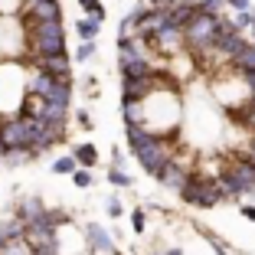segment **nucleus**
<instances>
[{"instance_id": "1", "label": "nucleus", "mask_w": 255, "mask_h": 255, "mask_svg": "<svg viewBox=\"0 0 255 255\" xmlns=\"http://www.w3.org/2000/svg\"><path fill=\"white\" fill-rule=\"evenodd\" d=\"M26 46L33 56H53L66 53V33H62V20H43V23H26Z\"/></svg>"}, {"instance_id": "2", "label": "nucleus", "mask_w": 255, "mask_h": 255, "mask_svg": "<svg viewBox=\"0 0 255 255\" xmlns=\"http://www.w3.org/2000/svg\"><path fill=\"white\" fill-rule=\"evenodd\" d=\"M183 200L193 203V206H213V203H219V196H223V190H219V183L213 180H200V177H187V183H183Z\"/></svg>"}, {"instance_id": "3", "label": "nucleus", "mask_w": 255, "mask_h": 255, "mask_svg": "<svg viewBox=\"0 0 255 255\" xmlns=\"http://www.w3.org/2000/svg\"><path fill=\"white\" fill-rule=\"evenodd\" d=\"M0 144L3 150H16V147H30V128H26V118H3L0 125Z\"/></svg>"}, {"instance_id": "4", "label": "nucleus", "mask_w": 255, "mask_h": 255, "mask_svg": "<svg viewBox=\"0 0 255 255\" xmlns=\"http://www.w3.org/2000/svg\"><path fill=\"white\" fill-rule=\"evenodd\" d=\"M213 33H216V13H203V10H196L193 20L187 23V43L213 46Z\"/></svg>"}, {"instance_id": "5", "label": "nucleus", "mask_w": 255, "mask_h": 255, "mask_svg": "<svg viewBox=\"0 0 255 255\" xmlns=\"http://www.w3.org/2000/svg\"><path fill=\"white\" fill-rule=\"evenodd\" d=\"M134 154H137V160H141V167L147 173H154V177H157L160 167L167 164V147H164V141H157L154 134H150L141 147H134Z\"/></svg>"}, {"instance_id": "6", "label": "nucleus", "mask_w": 255, "mask_h": 255, "mask_svg": "<svg viewBox=\"0 0 255 255\" xmlns=\"http://www.w3.org/2000/svg\"><path fill=\"white\" fill-rule=\"evenodd\" d=\"M43 20H62L59 0H33V3H26L23 23H43Z\"/></svg>"}, {"instance_id": "7", "label": "nucleus", "mask_w": 255, "mask_h": 255, "mask_svg": "<svg viewBox=\"0 0 255 255\" xmlns=\"http://www.w3.org/2000/svg\"><path fill=\"white\" fill-rule=\"evenodd\" d=\"M36 66L43 72L56 75V79H69V56L66 53H53V56H36Z\"/></svg>"}, {"instance_id": "8", "label": "nucleus", "mask_w": 255, "mask_h": 255, "mask_svg": "<svg viewBox=\"0 0 255 255\" xmlns=\"http://www.w3.org/2000/svg\"><path fill=\"white\" fill-rule=\"evenodd\" d=\"M150 89V79H137V75H125V102H144Z\"/></svg>"}, {"instance_id": "9", "label": "nucleus", "mask_w": 255, "mask_h": 255, "mask_svg": "<svg viewBox=\"0 0 255 255\" xmlns=\"http://www.w3.org/2000/svg\"><path fill=\"white\" fill-rule=\"evenodd\" d=\"M157 177H160V183H164V187H170V190H183V183H187V173H183L177 164H170V160L160 167Z\"/></svg>"}, {"instance_id": "10", "label": "nucleus", "mask_w": 255, "mask_h": 255, "mask_svg": "<svg viewBox=\"0 0 255 255\" xmlns=\"http://www.w3.org/2000/svg\"><path fill=\"white\" fill-rule=\"evenodd\" d=\"M0 255H33V246L23 236H13V239L0 242Z\"/></svg>"}, {"instance_id": "11", "label": "nucleus", "mask_w": 255, "mask_h": 255, "mask_svg": "<svg viewBox=\"0 0 255 255\" xmlns=\"http://www.w3.org/2000/svg\"><path fill=\"white\" fill-rule=\"evenodd\" d=\"M213 46H216V49H219L223 56H229V59H233V56L239 53L242 46H246V39H242L239 33H229V36H219V39H216Z\"/></svg>"}, {"instance_id": "12", "label": "nucleus", "mask_w": 255, "mask_h": 255, "mask_svg": "<svg viewBox=\"0 0 255 255\" xmlns=\"http://www.w3.org/2000/svg\"><path fill=\"white\" fill-rule=\"evenodd\" d=\"M69 98H72V85H69V79H56L53 89H49V95H46V102H56V105H69Z\"/></svg>"}, {"instance_id": "13", "label": "nucleus", "mask_w": 255, "mask_h": 255, "mask_svg": "<svg viewBox=\"0 0 255 255\" xmlns=\"http://www.w3.org/2000/svg\"><path fill=\"white\" fill-rule=\"evenodd\" d=\"M89 242H92V249H95V252H115V246H112V239H108V233L102 229V226H95V223L89 226Z\"/></svg>"}, {"instance_id": "14", "label": "nucleus", "mask_w": 255, "mask_h": 255, "mask_svg": "<svg viewBox=\"0 0 255 255\" xmlns=\"http://www.w3.org/2000/svg\"><path fill=\"white\" fill-rule=\"evenodd\" d=\"M43 210H46V206H43V200L30 196V200H23V203H20V210H16V216H20L23 223H33V219H36Z\"/></svg>"}, {"instance_id": "15", "label": "nucleus", "mask_w": 255, "mask_h": 255, "mask_svg": "<svg viewBox=\"0 0 255 255\" xmlns=\"http://www.w3.org/2000/svg\"><path fill=\"white\" fill-rule=\"evenodd\" d=\"M233 62H236V69H242V72H255V46L246 43L239 53L233 56Z\"/></svg>"}, {"instance_id": "16", "label": "nucleus", "mask_w": 255, "mask_h": 255, "mask_svg": "<svg viewBox=\"0 0 255 255\" xmlns=\"http://www.w3.org/2000/svg\"><path fill=\"white\" fill-rule=\"evenodd\" d=\"M193 13H196V3L193 0H183L177 10H170V23L173 26H187V23L193 20Z\"/></svg>"}, {"instance_id": "17", "label": "nucleus", "mask_w": 255, "mask_h": 255, "mask_svg": "<svg viewBox=\"0 0 255 255\" xmlns=\"http://www.w3.org/2000/svg\"><path fill=\"white\" fill-rule=\"evenodd\" d=\"M72 157H75V164H82V167H95L98 150L92 147V144H79V147L72 150Z\"/></svg>"}, {"instance_id": "18", "label": "nucleus", "mask_w": 255, "mask_h": 255, "mask_svg": "<svg viewBox=\"0 0 255 255\" xmlns=\"http://www.w3.org/2000/svg\"><path fill=\"white\" fill-rule=\"evenodd\" d=\"M75 30H79L82 39H95L98 30H102V23H98V20H79V23H75Z\"/></svg>"}, {"instance_id": "19", "label": "nucleus", "mask_w": 255, "mask_h": 255, "mask_svg": "<svg viewBox=\"0 0 255 255\" xmlns=\"http://www.w3.org/2000/svg\"><path fill=\"white\" fill-rule=\"evenodd\" d=\"M72 183H75V187H79V190L92 187V173H89V167H82V170L75 167V170H72Z\"/></svg>"}, {"instance_id": "20", "label": "nucleus", "mask_w": 255, "mask_h": 255, "mask_svg": "<svg viewBox=\"0 0 255 255\" xmlns=\"http://www.w3.org/2000/svg\"><path fill=\"white\" fill-rule=\"evenodd\" d=\"M75 167H79V164H75V157H72V154H66V157H59L53 164V173H72Z\"/></svg>"}, {"instance_id": "21", "label": "nucleus", "mask_w": 255, "mask_h": 255, "mask_svg": "<svg viewBox=\"0 0 255 255\" xmlns=\"http://www.w3.org/2000/svg\"><path fill=\"white\" fill-rule=\"evenodd\" d=\"M92 56H95V39H82V46H79L75 59H79V62H85V59H92Z\"/></svg>"}, {"instance_id": "22", "label": "nucleus", "mask_w": 255, "mask_h": 255, "mask_svg": "<svg viewBox=\"0 0 255 255\" xmlns=\"http://www.w3.org/2000/svg\"><path fill=\"white\" fill-rule=\"evenodd\" d=\"M108 180H112L115 187H131V177H128V173L121 170V167H115V170L108 173Z\"/></svg>"}, {"instance_id": "23", "label": "nucleus", "mask_w": 255, "mask_h": 255, "mask_svg": "<svg viewBox=\"0 0 255 255\" xmlns=\"http://www.w3.org/2000/svg\"><path fill=\"white\" fill-rule=\"evenodd\" d=\"M219 7H223V0H203V3H196V10H203V13H216Z\"/></svg>"}, {"instance_id": "24", "label": "nucleus", "mask_w": 255, "mask_h": 255, "mask_svg": "<svg viewBox=\"0 0 255 255\" xmlns=\"http://www.w3.org/2000/svg\"><path fill=\"white\" fill-rule=\"evenodd\" d=\"M233 23H236V26H249V23H252V10H249V7L239 10V16H236Z\"/></svg>"}, {"instance_id": "25", "label": "nucleus", "mask_w": 255, "mask_h": 255, "mask_svg": "<svg viewBox=\"0 0 255 255\" xmlns=\"http://www.w3.org/2000/svg\"><path fill=\"white\" fill-rule=\"evenodd\" d=\"M131 223H134V233H144V210L131 213Z\"/></svg>"}, {"instance_id": "26", "label": "nucleus", "mask_w": 255, "mask_h": 255, "mask_svg": "<svg viewBox=\"0 0 255 255\" xmlns=\"http://www.w3.org/2000/svg\"><path fill=\"white\" fill-rule=\"evenodd\" d=\"M108 216H112V219L121 216V203L118 200H108Z\"/></svg>"}, {"instance_id": "27", "label": "nucleus", "mask_w": 255, "mask_h": 255, "mask_svg": "<svg viewBox=\"0 0 255 255\" xmlns=\"http://www.w3.org/2000/svg\"><path fill=\"white\" fill-rule=\"evenodd\" d=\"M89 13H92V20H98V23L105 20V7H102V3H95V7L89 10Z\"/></svg>"}, {"instance_id": "28", "label": "nucleus", "mask_w": 255, "mask_h": 255, "mask_svg": "<svg viewBox=\"0 0 255 255\" xmlns=\"http://www.w3.org/2000/svg\"><path fill=\"white\" fill-rule=\"evenodd\" d=\"M79 125H82V128H92V121H89V112H79Z\"/></svg>"}, {"instance_id": "29", "label": "nucleus", "mask_w": 255, "mask_h": 255, "mask_svg": "<svg viewBox=\"0 0 255 255\" xmlns=\"http://www.w3.org/2000/svg\"><path fill=\"white\" fill-rule=\"evenodd\" d=\"M95 3H98V0H79V7H82V10H85V13H89V10H92V7H95Z\"/></svg>"}, {"instance_id": "30", "label": "nucleus", "mask_w": 255, "mask_h": 255, "mask_svg": "<svg viewBox=\"0 0 255 255\" xmlns=\"http://www.w3.org/2000/svg\"><path fill=\"white\" fill-rule=\"evenodd\" d=\"M229 3H233V7H236V10H246V7H249V3H252V0H229Z\"/></svg>"}, {"instance_id": "31", "label": "nucleus", "mask_w": 255, "mask_h": 255, "mask_svg": "<svg viewBox=\"0 0 255 255\" xmlns=\"http://www.w3.org/2000/svg\"><path fill=\"white\" fill-rule=\"evenodd\" d=\"M246 82H249V89L255 92V72H246Z\"/></svg>"}, {"instance_id": "32", "label": "nucleus", "mask_w": 255, "mask_h": 255, "mask_svg": "<svg viewBox=\"0 0 255 255\" xmlns=\"http://www.w3.org/2000/svg\"><path fill=\"white\" fill-rule=\"evenodd\" d=\"M167 3H177V0H154V7H167Z\"/></svg>"}, {"instance_id": "33", "label": "nucleus", "mask_w": 255, "mask_h": 255, "mask_svg": "<svg viewBox=\"0 0 255 255\" xmlns=\"http://www.w3.org/2000/svg\"><path fill=\"white\" fill-rule=\"evenodd\" d=\"M242 213H246L249 219H255V206H246V210H242Z\"/></svg>"}, {"instance_id": "34", "label": "nucleus", "mask_w": 255, "mask_h": 255, "mask_svg": "<svg viewBox=\"0 0 255 255\" xmlns=\"http://www.w3.org/2000/svg\"><path fill=\"white\" fill-rule=\"evenodd\" d=\"M249 125L255 128V105H252V112H249Z\"/></svg>"}, {"instance_id": "35", "label": "nucleus", "mask_w": 255, "mask_h": 255, "mask_svg": "<svg viewBox=\"0 0 255 255\" xmlns=\"http://www.w3.org/2000/svg\"><path fill=\"white\" fill-rule=\"evenodd\" d=\"M167 255H183V252H180V249H170V252H167Z\"/></svg>"}, {"instance_id": "36", "label": "nucleus", "mask_w": 255, "mask_h": 255, "mask_svg": "<svg viewBox=\"0 0 255 255\" xmlns=\"http://www.w3.org/2000/svg\"><path fill=\"white\" fill-rule=\"evenodd\" d=\"M252 30H255V10H252Z\"/></svg>"}, {"instance_id": "37", "label": "nucleus", "mask_w": 255, "mask_h": 255, "mask_svg": "<svg viewBox=\"0 0 255 255\" xmlns=\"http://www.w3.org/2000/svg\"><path fill=\"white\" fill-rule=\"evenodd\" d=\"M252 160H255V144H252Z\"/></svg>"}, {"instance_id": "38", "label": "nucleus", "mask_w": 255, "mask_h": 255, "mask_svg": "<svg viewBox=\"0 0 255 255\" xmlns=\"http://www.w3.org/2000/svg\"><path fill=\"white\" fill-rule=\"evenodd\" d=\"M0 125H3V115H0Z\"/></svg>"}, {"instance_id": "39", "label": "nucleus", "mask_w": 255, "mask_h": 255, "mask_svg": "<svg viewBox=\"0 0 255 255\" xmlns=\"http://www.w3.org/2000/svg\"><path fill=\"white\" fill-rule=\"evenodd\" d=\"M23 3H33V0H23Z\"/></svg>"}, {"instance_id": "40", "label": "nucleus", "mask_w": 255, "mask_h": 255, "mask_svg": "<svg viewBox=\"0 0 255 255\" xmlns=\"http://www.w3.org/2000/svg\"><path fill=\"white\" fill-rule=\"evenodd\" d=\"M252 105H255V98H252Z\"/></svg>"}, {"instance_id": "41", "label": "nucleus", "mask_w": 255, "mask_h": 255, "mask_svg": "<svg viewBox=\"0 0 255 255\" xmlns=\"http://www.w3.org/2000/svg\"><path fill=\"white\" fill-rule=\"evenodd\" d=\"M0 242H3V239H0Z\"/></svg>"}]
</instances>
